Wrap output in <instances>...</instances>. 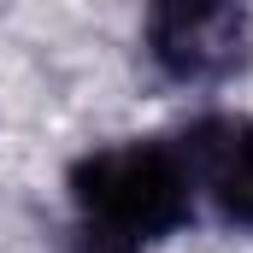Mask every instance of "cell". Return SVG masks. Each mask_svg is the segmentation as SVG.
<instances>
[{
  "instance_id": "cell-1",
  "label": "cell",
  "mask_w": 253,
  "mask_h": 253,
  "mask_svg": "<svg viewBox=\"0 0 253 253\" xmlns=\"http://www.w3.org/2000/svg\"><path fill=\"white\" fill-rule=\"evenodd\" d=\"M71 206L83 224H100V230H118L129 242H159V236H177L194 218V177L183 165V147L177 141H159V135H129L112 147H88L71 177Z\"/></svg>"
},
{
  "instance_id": "cell-3",
  "label": "cell",
  "mask_w": 253,
  "mask_h": 253,
  "mask_svg": "<svg viewBox=\"0 0 253 253\" xmlns=\"http://www.w3.org/2000/svg\"><path fill=\"white\" fill-rule=\"evenodd\" d=\"M177 147L194 177V200H206L224 224L253 230V112H200Z\"/></svg>"
},
{
  "instance_id": "cell-2",
  "label": "cell",
  "mask_w": 253,
  "mask_h": 253,
  "mask_svg": "<svg viewBox=\"0 0 253 253\" xmlns=\"http://www.w3.org/2000/svg\"><path fill=\"white\" fill-rule=\"evenodd\" d=\"M147 53L171 83H224L253 59L248 0H147Z\"/></svg>"
},
{
  "instance_id": "cell-4",
  "label": "cell",
  "mask_w": 253,
  "mask_h": 253,
  "mask_svg": "<svg viewBox=\"0 0 253 253\" xmlns=\"http://www.w3.org/2000/svg\"><path fill=\"white\" fill-rule=\"evenodd\" d=\"M65 253H141V242H129V236H118V230H100V224H83V218H77Z\"/></svg>"
}]
</instances>
